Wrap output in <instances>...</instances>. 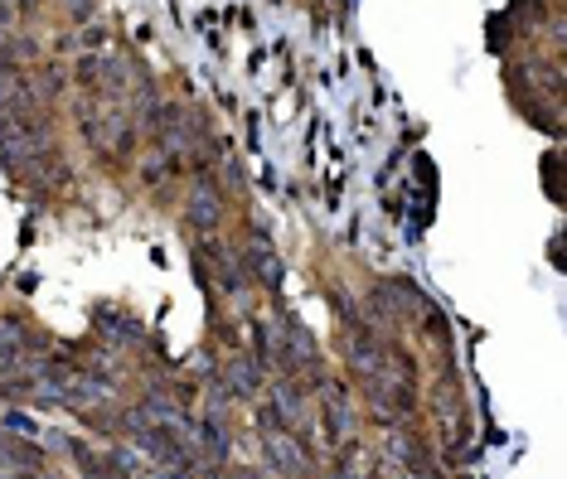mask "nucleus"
<instances>
[{
    "instance_id": "nucleus-9",
    "label": "nucleus",
    "mask_w": 567,
    "mask_h": 479,
    "mask_svg": "<svg viewBox=\"0 0 567 479\" xmlns=\"http://www.w3.org/2000/svg\"><path fill=\"white\" fill-rule=\"evenodd\" d=\"M334 479H373L369 475V460L350 446V450H344V460H340V470H334Z\"/></svg>"
},
{
    "instance_id": "nucleus-6",
    "label": "nucleus",
    "mask_w": 567,
    "mask_h": 479,
    "mask_svg": "<svg viewBox=\"0 0 567 479\" xmlns=\"http://www.w3.org/2000/svg\"><path fill=\"white\" fill-rule=\"evenodd\" d=\"M320 417H326V431L334 446H354V407L344 393H326L320 397Z\"/></svg>"
},
{
    "instance_id": "nucleus-1",
    "label": "nucleus",
    "mask_w": 567,
    "mask_h": 479,
    "mask_svg": "<svg viewBox=\"0 0 567 479\" xmlns=\"http://www.w3.org/2000/svg\"><path fill=\"white\" fill-rule=\"evenodd\" d=\"M44 155V140H40V126L30 122V112H16V116H0V160L10 165L16 175H30Z\"/></svg>"
},
{
    "instance_id": "nucleus-5",
    "label": "nucleus",
    "mask_w": 567,
    "mask_h": 479,
    "mask_svg": "<svg viewBox=\"0 0 567 479\" xmlns=\"http://www.w3.org/2000/svg\"><path fill=\"white\" fill-rule=\"evenodd\" d=\"M267 412H272V421L281 431H301L306 426V393L296 383H277L272 397H267Z\"/></svg>"
},
{
    "instance_id": "nucleus-7",
    "label": "nucleus",
    "mask_w": 567,
    "mask_h": 479,
    "mask_svg": "<svg viewBox=\"0 0 567 479\" xmlns=\"http://www.w3.org/2000/svg\"><path fill=\"white\" fill-rule=\"evenodd\" d=\"M224 387L238 397L262 393V358H228L224 364Z\"/></svg>"
},
{
    "instance_id": "nucleus-8",
    "label": "nucleus",
    "mask_w": 567,
    "mask_h": 479,
    "mask_svg": "<svg viewBox=\"0 0 567 479\" xmlns=\"http://www.w3.org/2000/svg\"><path fill=\"white\" fill-rule=\"evenodd\" d=\"M243 267H248L252 277L262 281V287H277V281H281V262H277V252L267 248L262 238L248 242V252H243Z\"/></svg>"
},
{
    "instance_id": "nucleus-10",
    "label": "nucleus",
    "mask_w": 567,
    "mask_h": 479,
    "mask_svg": "<svg viewBox=\"0 0 567 479\" xmlns=\"http://www.w3.org/2000/svg\"><path fill=\"white\" fill-rule=\"evenodd\" d=\"M16 479H54V475H16Z\"/></svg>"
},
{
    "instance_id": "nucleus-3",
    "label": "nucleus",
    "mask_w": 567,
    "mask_h": 479,
    "mask_svg": "<svg viewBox=\"0 0 567 479\" xmlns=\"http://www.w3.org/2000/svg\"><path fill=\"white\" fill-rule=\"evenodd\" d=\"M262 450H267V460L277 465V475L306 479V450H301V436L281 431V426L272 421V426H267V436H262Z\"/></svg>"
},
{
    "instance_id": "nucleus-2",
    "label": "nucleus",
    "mask_w": 567,
    "mask_h": 479,
    "mask_svg": "<svg viewBox=\"0 0 567 479\" xmlns=\"http://www.w3.org/2000/svg\"><path fill=\"white\" fill-rule=\"evenodd\" d=\"M87 136H93L97 150L107 155H122L126 146H132V122H126L122 102H87Z\"/></svg>"
},
{
    "instance_id": "nucleus-4",
    "label": "nucleus",
    "mask_w": 567,
    "mask_h": 479,
    "mask_svg": "<svg viewBox=\"0 0 567 479\" xmlns=\"http://www.w3.org/2000/svg\"><path fill=\"white\" fill-rule=\"evenodd\" d=\"M185 223L195 228V232L224 228V194H218L209 179H195V189H189V199H185Z\"/></svg>"
}]
</instances>
